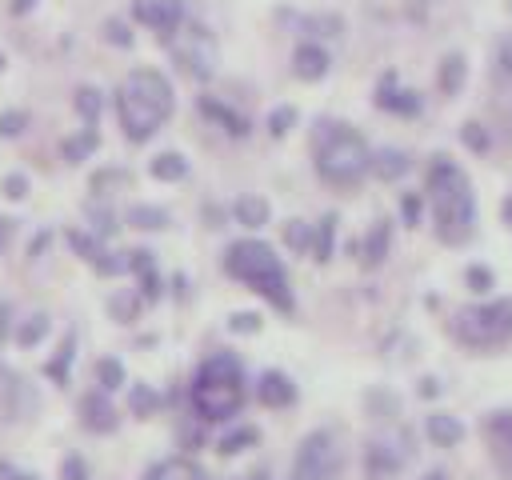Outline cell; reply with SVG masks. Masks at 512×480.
I'll return each instance as SVG.
<instances>
[{"label":"cell","instance_id":"d590c367","mask_svg":"<svg viewBox=\"0 0 512 480\" xmlns=\"http://www.w3.org/2000/svg\"><path fill=\"white\" fill-rule=\"evenodd\" d=\"M292 120H296V112H292V108H276V112H272V120H268V128L280 136V132H284Z\"/></svg>","mask_w":512,"mask_h":480},{"label":"cell","instance_id":"60d3db41","mask_svg":"<svg viewBox=\"0 0 512 480\" xmlns=\"http://www.w3.org/2000/svg\"><path fill=\"white\" fill-rule=\"evenodd\" d=\"M468 284L472 288H488L492 284V272L488 268H468Z\"/></svg>","mask_w":512,"mask_h":480},{"label":"cell","instance_id":"f907efd6","mask_svg":"<svg viewBox=\"0 0 512 480\" xmlns=\"http://www.w3.org/2000/svg\"><path fill=\"white\" fill-rule=\"evenodd\" d=\"M0 68H4V60H0Z\"/></svg>","mask_w":512,"mask_h":480},{"label":"cell","instance_id":"ac0fdd59","mask_svg":"<svg viewBox=\"0 0 512 480\" xmlns=\"http://www.w3.org/2000/svg\"><path fill=\"white\" fill-rule=\"evenodd\" d=\"M144 480H204V472L192 464V460H164V464H156Z\"/></svg>","mask_w":512,"mask_h":480},{"label":"cell","instance_id":"5b68a950","mask_svg":"<svg viewBox=\"0 0 512 480\" xmlns=\"http://www.w3.org/2000/svg\"><path fill=\"white\" fill-rule=\"evenodd\" d=\"M368 144L360 132H352L348 124L340 120H320L316 124V172L328 180V184H356L364 172H368Z\"/></svg>","mask_w":512,"mask_h":480},{"label":"cell","instance_id":"f1b7e54d","mask_svg":"<svg viewBox=\"0 0 512 480\" xmlns=\"http://www.w3.org/2000/svg\"><path fill=\"white\" fill-rule=\"evenodd\" d=\"M244 444H256V428H236L220 440V452H240Z\"/></svg>","mask_w":512,"mask_h":480},{"label":"cell","instance_id":"681fc988","mask_svg":"<svg viewBox=\"0 0 512 480\" xmlns=\"http://www.w3.org/2000/svg\"><path fill=\"white\" fill-rule=\"evenodd\" d=\"M16 480H36V476H16Z\"/></svg>","mask_w":512,"mask_h":480},{"label":"cell","instance_id":"8992f818","mask_svg":"<svg viewBox=\"0 0 512 480\" xmlns=\"http://www.w3.org/2000/svg\"><path fill=\"white\" fill-rule=\"evenodd\" d=\"M452 336L468 348H500L512 340V300L468 304L452 316Z\"/></svg>","mask_w":512,"mask_h":480},{"label":"cell","instance_id":"2e32d148","mask_svg":"<svg viewBox=\"0 0 512 480\" xmlns=\"http://www.w3.org/2000/svg\"><path fill=\"white\" fill-rule=\"evenodd\" d=\"M376 104H380V108H392V112H416V108H420V100H416L412 92H400V88H396V76H384V84H380V92H376Z\"/></svg>","mask_w":512,"mask_h":480},{"label":"cell","instance_id":"6da1fadb","mask_svg":"<svg viewBox=\"0 0 512 480\" xmlns=\"http://www.w3.org/2000/svg\"><path fill=\"white\" fill-rule=\"evenodd\" d=\"M116 112L128 140H148L172 116V84L156 68H136L116 88Z\"/></svg>","mask_w":512,"mask_h":480},{"label":"cell","instance_id":"ffe728a7","mask_svg":"<svg viewBox=\"0 0 512 480\" xmlns=\"http://www.w3.org/2000/svg\"><path fill=\"white\" fill-rule=\"evenodd\" d=\"M184 172H188V164H184L180 152H160V156L152 160V176H156V180H180Z\"/></svg>","mask_w":512,"mask_h":480},{"label":"cell","instance_id":"e575fe53","mask_svg":"<svg viewBox=\"0 0 512 480\" xmlns=\"http://www.w3.org/2000/svg\"><path fill=\"white\" fill-rule=\"evenodd\" d=\"M24 124H28L24 112H0V136H16Z\"/></svg>","mask_w":512,"mask_h":480},{"label":"cell","instance_id":"277c9868","mask_svg":"<svg viewBox=\"0 0 512 480\" xmlns=\"http://www.w3.org/2000/svg\"><path fill=\"white\" fill-rule=\"evenodd\" d=\"M244 404V372L228 352L208 356L192 376V408L204 420H228Z\"/></svg>","mask_w":512,"mask_h":480},{"label":"cell","instance_id":"ab89813d","mask_svg":"<svg viewBox=\"0 0 512 480\" xmlns=\"http://www.w3.org/2000/svg\"><path fill=\"white\" fill-rule=\"evenodd\" d=\"M104 32H108V40H112V44H128V40H132V36L124 32V24H116V20H108V24H104Z\"/></svg>","mask_w":512,"mask_h":480},{"label":"cell","instance_id":"f546056e","mask_svg":"<svg viewBox=\"0 0 512 480\" xmlns=\"http://www.w3.org/2000/svg\"><path fill=\"white\" fill-rule=\"evenodd\" d=\"M128 220H132V224H140V228H160L168 216H164L160 208H132V212H128Z\"/></svg>","mask_w":512,"mask_h":480},{"label":"cell","instance_id":"4fadbf2b","mask_svg":"<svg viewBox=\"0 0 512 480\" xmlns=\"http://www.w3.org/2000/svg\"><path fill=\"white\" fill-rule=\"evenodd\" d=\"M256 396H260L268 408H284V404L296 400V388H292V380H288L284 372H264L260 384H256Z\"/></svg>","mask_w":512,"mask_h":480},{"label":"cell","instance_id":"f6af8a7d","mask_svg":"<svg viewBox=\"0 0 512 480\" xmlns=\"http://www.w3.org/2000/svg\"><path fill=\"white\" fill-rule=\"evenodd\" d=\"M32 8V0H12V12H28Z\"/></svg>","mask_w":512,"mask_h":480},{"label":"cell","instance_id":"d6986e66","mask_svg":"<svg viewBox=\"0 0 512 480\" xmlns=\"http://www.w3.org/2000/svg\"><path fill=\"white\" fill-rule=\"evenodd\" d=\"M236 220L248 224V228L264 224V220H268V200H260V196H240V200H236Z\"/></svg>","mask_w":512,"mask_h":480},{"label":"cell","instance_id":"7bdbcfd3","mask_svg":"<svg viewBox=\"0 0 512 480\" xmlns=\"http://www.w3.org/2000/svg\"><path fill=\"white\" fill-rule=\"evenodd\" d=\"M404 216H408V220L420 216V200H416V196H404Z\"/></svg>","mask_w":512,"mask_h":480},{"label":"cell","instance_id":"ee69618b","mask_svg":"<svg viewBox=\"0 0 512 480\" xmlns=\"http://www.w3.org/2000/svg\"><path fill=\"white\" fill-rule=\"evenodd\" d=\"M4 332H8V304L0 300V340H4Z\"/></svg>","mask_w":512,"mask_h":480},{"label":"cell","instance_id":"836d02e7","mask_svg":"<svg viewBox=\"0 0 512 480\" xmlns=\"http://www.w3.org/2000/svg\"><path fill=\"white\" fill-rule=\"evenodd\" d=\"M284 240L292 244V248H308L312 240H308V224H300V220H292L288 228H284Z\"/></svg>","mask_w":512,"mask_h":480},{"label":"cell","instance_id":"b9f144b4","mask_svg":"<svg viewBox=\"0 0 512 480\" xmlns=\"http://www.w3.org/2000/svg\"><path fill=\"white\" fill-rule=\"evenodd\" d=\"M500 68H504V76H512V36H504V44H500Z\"/></svg>","mask_w":512,"mask_h":480},{"label":"cell","instance_id":"f35d334b","mask_svg":"<svg viewBox=\"0 0 512 480\" xmlns=\"http://www.w3.org/2000/svg\"><path fill=\"white\" fill-rule=\"evenodd\" d=\"M232 328H236V332H256V328H260V316H252V312H236V316H232Z\"/></svg>","mask_w":512,"mask_h":480},{"label":"cell","instance_id":"7c38bea8","mask_svg":"<svg viewBox=\"0 0 512 480\" xmlns=\"http://www.w3.org/2000/svg\"><path fill=\"white\" fill-rule=\"evenodd\" d=\"M80 416H84V428L88 432H112L116 428V408L104 400V392H92L80 400Z\"/></svg>","mask_w":512,"mask_h":480},{"label":"cell","instance_id":"cb8c5ba5","mask_svg":"<svg viewBox=\"0 0 512 480\" xmlns=\"http://www.w3.org/2000/svg\"><path fill=\"white\" fill-rule=\"evenodd\" d=\"M332 232H336V216H324L320 228H316V240H312V256H316V260H328V252H332Z\"/></svg>","mask_w":512,"mask_h":480},{"label":"cell","instance_id":"d4e9b609","mask_svg":"<svg viewBox=\"0 0 512 480\" xmlns=\"http://www.w3.org/2000/svg\"><path fill=\"white\" fill-rule=\"evenodd\" d=\"M384 248H388V224L380 220V224L372 228V236H368V248H364V260H368V264H380V256H384Z\"/></svg>","mask_w":512,"mask_h":480},{"label":"cell","instance_id":"9a60e30c","mask_svg":"<svg viewBox=\"0 0 512 480\" xmlns=\"http://www.w3.org/2000/svg\"><path fill=\"white\" fill-rule=\"evenodd\" d=\"M460 436H464V424L456 416H448V412H432L428 416V440L432 444L452 448V444H460Z\"/></svg>","mask_w":512,"mask_h":480},{"label":"cell","instance_id":"4dcf8cb0","mask_svg":"<svg viewBox=\"0 0 512 480\" xmlns=\"http://www.w3.org/2000/svg\"><path fill=\"white\" fill-rule=\"evenodd\" d=\"M72 360V336H64V344H60V352H56V360L48 364V376L52 380H64V364Z\"/></svg>","mask_w":512,"mask_h":480},{"label":"cell","instance_id":"3957f363","mask_svg":"<svg viewBox=\"0 0 512 480\" xmlns=\"http://www.w3.org/2000/svg\"><path fill=\"white\" fill-rule=\"evenodd\" d=\"M224 272L236 276L240 284H248L252 292H260L272 308L292 312V292H288L284 264H280V256L264 240H236V244H228Z\"/></svg>","mask_w":512,"mask_h":480},{"label":"cell","instance_id":"8d00e7d4","mask_svg":"<svg viewBox=\"0 0 512 480\" xmlns=\"http://www.w3.org/2000/svg\"><path fill=\"white\" fill-rule=\"evenodd\" d=\"M464 140H468V148H488V136H484V128L480 124H464Z\"/></svg>","mask_w":512,"mask_h":480},{"label":"cell","instance_id":"bcb514c9","mask_svg":"<svg viewBox=\"0 0 512 480\" xmlns=\"http://www.w3.org/2000/svg\"><path fill=\"white\" fill-rule=\"evenodd\" d=\"M504 220H508V224H512V196H508V200H504Z\"/></svg>","mask_w":512,"mask_h":480},{"label":"cell","instance_id":"83f0119b","mask_svg":"<svg viewBox=\"0 0 512 480\" xmlns=\"http://www.w3.org/2000/svg\"><path fill=\"white\" fill-rule=\"evenodd\" d=\"M76 108H80V112H84V120L92 124V120H96V112H100V92H96V88H80V92H76Z\"/></svg>","mask_w":512,"mask_h":480},{"label":"cell","instance_id":"5bb4252c","mask_svg":"<svg viewBox=\"0 0 512 480\" xmlns=\"http://www.w3.org/2000/svg\"><path fill=\"white\" fill-rule=\"evenodd\" d=\"M292 68H296L300 80H320L328 72V52L320 44H300L292 52Z\"/></svg>","mask_w":512,"mask_h":480},{"label":"cell","instance_id":"c3c4849f","mask_svg":"<svg viewBox=\"0 0 512 480\" xmlns=\"http://www.w3.org/2000/svg\"><path fill=\"white\" fill-rule=\"evenodd\" d=\"M240 480H264V476H260V472H256V476H240Z\"/></svg>","mask_w":512,"mask_h":480},{"label":"cell","instance_id":"d6a6232c","mask_svg":"<svg viewBox=\"0 0 512 480\" xmlns=\"http://www.w3.org/2000/svg\"><path fill=\"white\" fill-rule=\"evenodd\" d=\"M60 480H88V464H84L80 456H68V460L60 464Z\"/></svg>","mask_w":512,"mask_h":480},{"label":"cell","instance_id":"52a82bcc","mask_svg":"<svg viewBox=\"0 0 512 480\" xmlns=\"http://www.w3.org/2000/svg\"><path fill=\"white\" fill-rule=\"evenodd\" d=\"M160 40L168 44V52H172V60L180 64V72H188V76H196V80H208V76L216 72V36H212L204 24L180 20V24H176L172 32H164Z\"/></svg>","mask_w":512,"mask_h":480},{"label":"cell","instance_id":"30bf717a","mask_svg":"<svg viewBox=\"0 0 512 480\" xmlns=\"http://www.w3.org/2000/svg\"><path fill=\"white\" fill-rule=\"evenodd\" d=\"M28 408H32V392H28V384H24L12 368L0 364V416L20 420Z\"/></svg>","mask_w":512,"mask_h":480},{"label":"cell","instance_id":"603a6c76","mask_svg":"<svg viewBox=\"0 0 512 480\" xmlns=\"http://www.w3.org/2000/svg\"><path fill=\"white\" fill-rule=\"evenodd\" d=\"M92 148H96V132H92V128H84L80 136H72V140H64V156H68L72 164H76V160H84V156H88Z\"/></svg>","mask_w":512,"mask_h":480},{"label":"cell","instance_id":"1f68e13d","mask_svg":"<svg viewBox=\"0 0 512 480\" xmlns=\"http://www.w3.org/2000/svg\"><path fill=\"white\" fill-rule=\"evenodd\" d=\"M152 408H156V396H152L144 384H136V388H132V412H136V416H148Z\"/></svg>","mask_w":512,"mask_h":480},{"label":"cell","instance_id":"9c48e42d","mask_svg":"<svg viewBox=\"0 0 512 480\" xmlns=\"http://www.w3.org/2000/svg\"><path fill=\"white\" fill-rule=\"evenodd\" d=\"M132 16H136L140 24H148V28H156L160 36L172 32V28L184 20L180 0H136V4H132Z\"/></svg>","mask_w":512,"mask_h":480},{"label":"cell","instance_id":"8fae6325","mask_svg":"<svg viewBox=\"0 0 512 480\" xmlns=\"http://www.w3.org/2000/svg\"><path fill=\"white\" fill-rule=\"evenodd\" d=\"M484 432H488V448H492L500 472L512 476V412H492Z\"/></svg>","mask_w":512,"mask_h":480},{"label":"cell","instance_id":"7a4b0ae2","mask_svg":"<svg viewBox=\"0 0 512 480\" xmlns=\"http://www.w3.org/2000/svg\"><path fill=\"white\" fill-rule=\"evenodd\" d=\"M428 204L436 216V236L448 244H464L472 236V220H476V200H472V184L468 176L452 164V160H436L428 168Z\"/></svg>","mask_w":512,"mask_h":480},{"label":"cell","instance_id":"484cf974","mask_svg":"<svg viewBox=\"0 0 512 480\" xmlns=\"http://www.w3.org/2000/svg\"><path fill=\"white\" fill-rule=\"evenodd\" d=\"M96 376H100L104 388H120V384H124V368H120V360H112V356L96 360Z\"/></svg>","mask_w":512,"mask_h":480},{"label":"cell","instance_id":"7402d4cb","mask_svg":"<svg viewBox=\"0 0 512 480\" xmlns=\"http://www.w3.org/2000/svg\"><path fill=\"white\" fill-rule=\"evenodd\" d=\"M200 108H204L208 116H216L220 124H228V132H236V136H244V132H248V120H244V116H236L232 108H224V104H216V100H200Z\"/></svg>","mask_w":512,"mask_h":480},{"label":"cell","instance_id":"7dc6e473","mask_svg":"<svg viewBox=\"0 0 512 480\" xmlns=\"http://www.w3.org/2000/svg\"><path fill=\"white\" fill-rule=\"evenodd\" d=\"M424 480H448V476H444V472H428Z\"/></svg>","mask_w":512,"mask_h":480},{"label":"cell","instance_id":"4316f807","mask_svg":"<svg viewBox=\"0 0 512 480\" xmlns=\"http://www.w3.org/2000/svg\"><path fill=\"white\" fill-rule=\"evenodd\" d=\"M44 332H48V320H44V316H28V320L20 324V332H16V340L28 348V344H36Z\"/></svg>","mask_w":512,"mask_h":480},{"label":"cell","instance_id":"74e56055","mask_svg":"<svg viewBox=\"0 0 512 480\" xmlns=\"http://www.w3.org/2000/svg\"><path fill=\"white\" fill-rule=\"evenodd\" d=\"M0 188H4V196H12V200H20V196H24V188H28V180L12 172V176H4V184H0Z\"/></svg>","mask_w":512,"mask_h":480},{"label":"cell","instance_id":"e0dca14e","mask_svg":"<svg viewBox=\"0 0 512 480\" xmlns=\"http://www.w3.org/2000/svg\"><path fill=\"white\" fill-rule=\"evenodd\" d=\"M368 168H372L380 180H396V176L408 172V156H404L400 148H380V152L368 160Z\"/></svg>","mask_w":512,"mask_h":480},{"label":"cell","instance_id":"44dd1931","mask_svg":"<svg viewBox=\"0 0 512 480\" xmlns=\"http://www.w3.org/2000/svg\"><path fill=\"white\" fill-rule=\"evenodd\" d=\"M460 84H464V56L452 52V56H444V64H440V88H444V92H460Z\"/></svg>","mask_w":512,"mask_h":480},{"label":"cell","instance_id":"ba28073f","mask_svg":"<svg viewBox=\"0 0 512 480\" xmlns=\"http://www.w3.org/2000/svg\"><path fill=\"white\" fill-rule=\"evenodd\" d=\"M288 480H344V456L336 448V440L328 432H312L304 436L296 460H292V476Z\"/></svg>","mask_w":512,"mask_h":480}]
</instances>
